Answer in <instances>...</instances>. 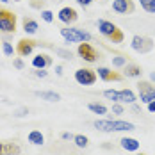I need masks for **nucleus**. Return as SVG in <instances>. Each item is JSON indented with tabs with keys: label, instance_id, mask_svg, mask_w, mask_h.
Listing matches in <instances>:
<instances>
[{
	"label": "nucleus",
	"instance_id": "obj_1",
	"mask_svg": "<svg viewBox=\"0 0 155 155\" xmlns=\"http://www.w3.org/2000/svg\"><path fill=\"white\" fill-rule=\"evenodd\" d=\"M98 31H100V34H102L107 41L114 43V45L123 43V39H125L123 31H121L118 25H114L112 21H107V20H98Z\"/></svg>",
	"mask_w": 155,
	"mask_h": 155
},
{
	"label": "nucleus",
	"instance_id": "obj_2",
	"mask_svg": "<svg viewBox=\"0 0 155 155\" xmlns=\"http://www.w3.org/2000/svg\"><path fill=\"white\" fill-rule=\"evenodd\" d=\"M94 128H98L102 132H125V130L128 132V130H134L136 127H134V123L121 121V120H96Z\"/></svg>",
	"mask_w": 155,
	"mask_h": 155
},
{
	"label": "nucleus",
	"instance_id": "obj_3",
	"mask_svg": "<svg viewBox=\"0 0 155 155\" xmlns=\"http://www.w3.org/2000/svg\"><path fill=\"white\" fill-rule=\"evenodd\" d=\"M61 36L66 39V43H82V41H91L93 38H91V34L86 31H82V29H77V27H64L61 29Z\"/></svg>",
	"mask_w": 155,
	"mask_h": 155
},
{
	"label": "nucleus",
	"instance_id": "obj_4",
	"mask_svg": "<svg viewBox=\"0 0 155 155\" xmlns=\"http://www.w3.org/2000/svg\"><path fill=\"white\" fill-rule=\"evenodd\" d=\"M16 23H18V18L15 13L5 7H0V31L5 34H15Z\"/></svg>",
	"mask_w": 155,
	"mask_h": 155
},
{
	"label": "nucleus",
	"instance_id": "obj_5",
	"mask_svg": "<svg viewBox=\"0 0 155 155\" xmlns=\"http://www.w3.org/2000/svg\"><path fill=\"white\" fill-rule=\"evenodd\" d=\"M38 45H41V47H50L48 43H41V41H36V39H31V38H21V39L16 43V54H18L20 57H27V55H31L32 50L38 47Z\"/></svg>",
	"mask_w": 155,
	"mask_h": 155
},
{
	"label": "nucleus",
	"instance_id": "obj_6",
	"mask_svg": "<svg viewBox=\"0 0 155 155\" xmlns=\"http://www.w3.org/2000/svg\"><path fill=\"white\" fill-rule=\"evenodd\" d=\"M132 48L137 52V54H148L150 50H153L155 43L152 38H148V36H139V34H136L134 38H132Z\"/></svg>",
	"mask_w": 155,
	"mask_h": 155
},
{
	"label": "nucleus",
	"instance_id": "obj_7",
	"mask_svg": "<svg viewBox=\"0 0 155 155\" xmlns=\"http://www.w3.org/2000/svg\"><path fill=\"white\" fill-rule=\"evenodd\" d=\"M77 54L84 59L86 62H96L100 59V54H98V50L93 47V45H89L87 41H82V43H78V48H77Z\"/></svg>",
	"mask_w": 155,
	"mask_h": 155
},
{
	"label": "nucleus",
	"instance_id": "obj_8",
	"mask_svg": "<svg viewBox=\"0 0 155 155\" xmlns=\"http://www.w3.org/2000/svg\"><path fill=\"white\" fill-rule=\"evenodd\" d=\"M75 80H77L80 86H93L94 82L98 80L96 70H91V68H78L77 71H75Z\"/></svg>",
	"mask_w": 155,
	"mask_h": 155
},
{
	"label": "nucleus",
	"instance_id": "obj_9",
	"mask_svg": "<svg viewBox=\"0 0 155 155\" xmlns=\"http://www.w3.org/2000/svg\"><path fill=\"white\" fill-rule=\"evenodd\" d=\"M137 91H139V100L143 104H150L155 100V86L148 80H139L137 82Z\"/></svg>",
	"mask_w": 155,
	"mask_h": 155
},
{
	"label": "nucleus",
	"instance_id": "obj_10",
	"mask_svg": "<svg viewBox=\"0 0 155 155\" xmlns=\"http://www.w3.org/2000/svg\"><path fill=\"white\" fill-rule=\"evenodd\" d=\"M112 11L118 15H132L136 11V4H134V0H114Z\"/></svg>",
	"mask_w": 155,
	"mask_h": 155
},
{
	"label": "nucleus",
	"instance_id": "obj_11",
	"mask_svg": "<svg viewBox=\"0 0 155 155\" xmlns=\"http://www.w3.org/2000/svg\"><path fill=\"white\" fill-rule=\"evenodd\" d=\"M96 75L102 78L104 82H120V80H123V75H121V73L112 71L110 68H105V66H100V68L96 70Z\"/></svg>",
	"mask_w": 155,
	"mask_h": 155
},
{
	"label": "nucleus",
	"instance_id": "obj_12",
	"mask_svg": "<svg viewBox=\"0 0 155 155\" xmlns=\"http://www.w3.org/2000/svg\"><path fill=\"white\" fill-rule=\"evenodd\" d=\"M77 18H78V15H77V11L73 9V7H62L61 11H59V20H61L62 23H66V25H71V23H75L77 21Z\"/></svg>",
	"mask_w": 155,
	"mask_h": 155
},
{
	"label": "nucleus",
	"instance_id": "obj_13",
	"mask_svg": "<svg viewBox=\"0 0 155 155\" xmlns=\"http://www.w3.org/2000/svg\"><path fill=\"white\" fill-rule=\"evenodd\" d=\"M52 62H54V59H52L48 54H38V55L32 59V66H34L36 70H47V68L52 66Z\"/></svg>",
	"mask_w": 155,
	"mask_h": 155
},
{
	"label": "nucleus",
	"instance_id": "obj_14",
	"mask_svg": "<svg viewBox=\"0 0 155 155\" xmlns=\"http://www.w3.org/2000/svg\"><path fill=\"white\" fill-rule=\"evenodd\" d=\"M120 144L127 152H137L139 150V141L134 139V137H123V139L120 141Z\"/></svg>",
	"mask_w": 155,
	"mask_h": 155
},
{
	"label": "nucleus",
	"instance_id": "obj_15",
	"mask_svg": "<svg viewBox=\"0 0 155 155\" xmlns=\"http://www.w3.org/2000/svg\"><path fill=\"white\" fill-rule=\"evenodd\" d=\"M125 77H130V78H137L141 77V73H143V70H141V66H137V64H134V62H127L125 64Z\"/></svg>",
	"mask_w": 155,
	"mask_h": 155
},
{
	"label": "nucleus",
	"instance_id": "obj_16",
	"mask_svg": "<svg viewBox=\"0 0 155 155\" xmlns=\"http://www.w3.org/2000/svg\"><path fill=\"white\" fill-rule=\"evenodd\" d=\"M27 141L31 144H36V146H41L45 143V136L41 134V130H31L29 136H27Z\"/></svg>",
	"mask_w": 155,
	"mask_h": 155
},
{
	"label": "nucleus",
	"instance_id": "obj_17",
	"mask_svg": "<svg viewBox=\"0 0 155 155\" xmlns=\"http://www.w3.org/2000/svg\"><path fill=\"white\" fill-rule=\"evenodd\" d=\"M23 31H25V34H36L38 32V29H39V25H38V21L36 20H32V18H23Z\"/></svg>",
	"mask_w": 155,
	"mask_h": 155
},
{
	"label": "nucleus",
	"instance_id": "obj_18",
	"mask_svg": "<svg viewBox=\"0 0 155 155\" xmlns=\"http://www.w3.org/2000/svg\"><path fill=\"white\" fill-rule=\"evenodd\" d=\"M36 96H39L41 100H47V102H59L61 100V94L55 91H36Z\"/></svg>",
	"mask_w": 155,
	"mask_h": 155
},
{
	"label": "nucleus",
	"instance_id": "obj_19",
	"mask_svg": "<svg viewBox=\"0 0 155 155\" xmlns=\"http://www.w3.org/2000/svg\"><path fill=\"white\" fill-rule=\"evenodd\" d=\"M120 94H121V102H125V104H136V100H137L132 89H121Z\"/></svg>",
	"mask_w": 155,
	"mask_h": 155
},
{
	"label": "nucleus",
	"instance_id": "obj_20",
	"mask_svg": "<svg viewBox=\"0 0 155 155\" xmlns=\"http://www.w3.org/2000/svg\"><path fill=\"white\" fill-rule=\"evenodd\" d=\"M20 146L16 143H4V155H18Z\"/></svg>",
	"mask_w": 155,
	"mask_h": 155
},
{
	"label": "nucleus",
	"instance_id": "obj_21",
	"mask_svg": "<svg viewBox=\"0 0 155 155\" xmlns=\"http://www.w3.org/2000/svg\"><path fill=\"white\" fill-rule=\"evenodd\" d=\"M104 96H105L107 100H112V102L121 104V94H120V91H116V89H105V91H104Z\"/></svg>",
	"mask_w": 155,
	"mask_h": 155
},
{
	"label": "nucleus",
	"instance_id": "obj_22",
	"mask_svg": "<svg viewBox=\"0 0 155 155\" xmlns=\"http://www.w3.org/2000/svg\"><path fill=\"white\" fill-rule=\"evenodd\" d=\"M87 109H89L91 112H94V114H100V116L107 114V107H105V105H102V104H94V102H91V104L87 105Z\"/></svg>",
	"mask_w": 155,
	"mask_h": 155
},
{
	"label": "nucleus",
	"instance_id": "obj_23",
	"mask_svg": "<svg viewBox=\"0 0 155 155\" xmlns=\"http://www.w3.org/2000/svg\"><path fill=\"white\" fill-rule=\"evenodd\" d=\"M141 7L146 11V13H152L155 15V0H139Z\"/></svg>",
	"mask_w": 155,
	"mask_h": 155
},
{
	"label": "nucleus",
	"instance_id": "obj_24",
	"mask_svg": "<svg viewBox=\"0 0 155 155\" xmlns=\"http://www.w3.org/2000/svg\"><path fill=\"white\" fill-rule=\"evenodd\" d=\"M73 143L77 144L78 148H87V144H89V139H87L86 136H82V134H77V136L73 137Z\"/></svg>",
	"mask_w": 155,
	"mask_h": 155
},
{
	"label": "nucleus",
	"instance_id": "obj_25",
	"mask_svg": "<svg viewBox=\"0 0 155 155\" xmlns=\"http://www.w3.org/2000/svg\"><path fill=\"white\" fill-rule=\"evenodd\" d=\"M2 50H4V54L7 55V57H13L16 52V48H13V45L9 43V41H2Z\"/></svg>",
	"mask_w": 155,
	"mask_h": 155
},
{
	"label": "nucleus",
	"instance_id": "obj_26",
	"mask_svg": "<svg viewBox=\"0 0 155 155\" xmlns=\"http://www.w3.org/2000/svg\"><path fill=\"white\" fill-rule=\"evenodd\" d=\"M55 54L61 55L62 59H71V57H73L71 50H64V48H55Z\"/></svg>",
	"mask_w": 155,
	"mask_h": 155
},
{
	"label": "nucleus",
	"instance_id": "obj_27",
	"mask_svg": "<svg viewBox=\"0 0 155 155\" xmlns=\"http://www.w3.org/2000/svg\"><path fill=\"white\" fill-rule=\"evenodd\" d=\"M127 64V57L123 55H118V57H112V66H116V68H121Z\"/></svg>",
	"mask_w": 155,
	"mask_h": 155
},
{
	"label": "nucleus",
	"instance_id": "obj_28",
	"mask_svg": "<svg viewBox=\"0 0 155 155\" xmlns=\"http://www.w3.org/2000/svg\"><path fill=\"white\" fill-rule=\"evenodd\" d=\"M41 18H43L47 23H52V21H54V13L48 11V9H43V11H41Z\"/></svg>",
	"mask_w": 155,
	"mask_h": 155
},
{
	"label": "nucleus",
	"instance_id": "obj_29",
	"mask_svg": "<svg viewBox=\"0 0 155 155\" xmlns=\"http://www.w3.org/2000/svg\"><path fill=\"white\" fill-rule=\"evenodd\" d=\"M123 112H125V109H123V105H121V104H118V102H116V104L112 105V114L120 116V114H123Z\"/></svg>",
	"mask_w": 155,
	"mask_h": 155
},
{
	"label": "nucleus",
	"instance_id": "obj_30",
	"mask_svg": "<svg viewBox=\"0 0 155 155\" xmlns=\"http://www.w3.org/2000/svg\"><path fill=\"white\" fill-rule=\"evenodd\" d=\"M13 66H15L16 70H23L25 68V62L21 61V57H15L13 59Z\"/></svg>",
	"mask_w": 155,
	"mask_h": 155
},
{
	"label": "nucleus",
	"instance_id": "obj_31",
	"mask_svg": "<svg viewBox=\"0 0 155 155\" xmlns=\"http://www.w3.org/2000/svg\"><path fill=\"white\" fill-rule=\"evenodd\" d=\"M45 5V0H31V7L34 9H41Z\"/></svg>",
	"mask_w": 155,
	"mask_h": 155
},
{
	"label": "nucleus",
	"instance_id": "obj_32",
	"mask_svg": "<svg viewBox=\"0 0 155 155\" xmlns=\"http://www.w3.org/2000/svg\"><path fill=\"white\" fill-rule=\"evenodd\" d=\"M25 114H29V109H27V107H21V109H18V110L15 112L16 118H23Z\"/></svg>",
	"mask_w": 155,
	"mask_h": 155
},
{
	"label": "nucleus",
	"instance_id": "obj_33",
	"mask_svg": "<svg viewBox=\"0 0 155 155\" xmlns=\"http://www.w3.org/2000/svg\"><path fill=\"white\" fill-rule=\"evenodd\" d=\"M32 73H34L36 77H39V78H45L48 75V71H45V70H36V68H34V71H32Z\"/></svg>",
	"mask_w": 155,
	"mask_h": 155
},
{
	"label": "nucleus",
	"instance_id": "obj_34",
	"mask_svg": "<svg viewBox=\"0 0 155 155\" xmlns=\"http://www.w3.org/2000/svg\"><path fill=\"white\" fill-rule=\"evenodd\" d=\"M91 2H93V0H77V4L78 5H82V7H87Z\"/></svg>",
	"mask_w": 155,
	"mask_h": 155
},
{
	"label": "nucleus",
	"instance_id": "obj_35",
	"mask_svg": "<svg viewBox=\"0 0 155 155\" xmlns=\"http://www.w3.org/2000/svg\"><path fill=\"white\" fill-rule=\"evenodd\" d=\"M61 137H62V139H71V141H73V137H75V136H73V134H70V132H62Z\"/></svg>",
	"mask_w": 155,
	"mask_h": 155
},
{
	"label": "nucleus",
	"instance_id": "obj_36",
	"mask_svg": "<svg viewBox=\"0 0 155 155\" xmlns=\"http://www.w3.org/2000/svg\"><path fill=\"white\" fill-rule=\"evenodd\" d=\"M146 105H148V110H150V112H155V100L150 102V104H146Z\"/></svg>",
	"mask_w": 155,
	"mask_h": 155
},
{
	"label": "nucleus",
	"instance_id": "obj_37",
	"mask_svg": "<svg viewBox=\"0 0 155 155\" xmlns=\"http://www.w3.org/2000/svg\"><path fill=\"white\" fill-rule=\"evenodd\" d=\"M55 73L57 75H62V66H55Z\"/></svg>",
	"mask_w": 155,
	"mask_h": 155
},
{
	"label": "nucleus",
	"instance_id": "obj_38",
	"mask_svg": "<svg viewBox=\"0 0 155 155\" xmlns=\"http://www.w3.org/2000/svg\"><path fill=\"white\" fill-rule=\"evenodd\" d=\"M0 155H4V143H0Z\"/></svg>",
	"mask_w": 155,
	"mask_h": 155
},
{
	"label": "nucleus",
	"instance_id": "obj_39",
	"mask_svg": "<svg viewBox=\"0 0 155 155\" xmlns=\"http://www.w3.org/2000/svg\"><path fill=\"white\" fill-rule=\"evenodd\" d=\"M150 80H155V73H152V75H150Z\"/></svg>",
	"mask_w": 155,
	"mask_h": 155
},
{
	"label": "nucleus",
	"instance_id": "obj_40",
	"mask_svg": "<svg viewBox=\"0 0 155 155\" xmlns=\"http://www.w3.org/2000/svg\"><path fill=\"white\" fill-rule=\"evenodd\" d=\"M137 155H148V153H143V152H141V153H137Z\"/></svg>",
	"mask_w": 155,
	"mask_h": 155
},
{
	"label": "nucleus",
	"instance_id": "obj_41",
	"mask_svg": "<svg viewBox=\"0 0 155 155\" xmlns=\"http://www.w3.org/2000/svg\"><path fill=\"white\" fill-rule=\"evenodd\" d=\"M0 2H9V0H0Z\"/></svg>",
	"mask_w": 155,
	"mask_h": 155
},
{
	"label": "nucleus",
	"instance_id": "obj_42",
	"mask_svg": "<svg viewBox=\"0 0 155 155\" xmlns=\"http://www.w3.org/2000/svg\"><path fill=\"white\" fill-rule=\"evenodd\" d=\"M0 45H2V41H0Z\"/></svg>",
	"mask_w": 155,
	"mask_h": 155
}]
</instances>
